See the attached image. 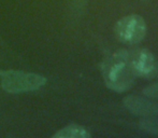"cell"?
Listing matches in <instances>:
<instances>
[{
    "instance_id": "6da1fadb",
    "label": "cell",
    "mask_w": 158,
    "mask_h": 138,
    "mask_svg": "<svg viewBox=\"0 0 158 138\" xmlns=\"http://www.w3.org/2000/svg\"><path fill=\"white\" fill-rule=\"evenodd\" d=\"M101 68L106 88L117 93L129 90L137 78L130 52L125 50L116 51L106 57Z\"/></svg>"
},
{
    "instance_id": "7a4b0ae2",
    "label": "cell",
    "mask_w": 158,
    "mask_h": 138,
    "mask_svg": "<svg viewBox=\"0 0 158 138\" xmlns=\"http://www.w3.org/2000/svg\"><path fill=\"white\" fill-rule=\"evenodd\" d=\"M1 88L11 94L31 92L44 86L48 79L37 73L24 72L19 70H0Z\"/></svg>"
},
{
    "instance_id": "3957f363",
    "label": "cell",
    "mask_w": 158,
    "mask_h": 138,
    "mask_svg": "<svg viewBox=\"0 0 158 138\" xmlns=\"http://www.w3.org/2000/svg\"><path fill=\"white\" fill-rule=\"evenodd\" d=\"M115 35L119 41L127 44H135L144 39L146 24L143 17L138 14L122 17L115 25Z\"/></svg>"
},
{
    "instance_id": "277c9868",
    "label": "cell",
    "mask_w": 158,
    "mask_h": 138,
    "mask_svg": "<svg viewBox=\"0 0 158 138\" xmlns=\"http://www.w3.org/2000/svg\"><path fill=\"white\" fill-rule=\"evenodd\" d=\"M131 64L137 77L145 79H154L158 75V63L154 55L148 50L142 49L135 52H130Z\"/></svg>"
},
{
    "instance_id": "5b68a950",
    "label": "cell",
    "mask_w": 158,
    "mask_h": 138,
    "mask_svg": "<svg viewBox=\"0 0 158 138\" xmlns=\"http://www.w3.org/2000/svg\"><path fill=\"white\" fill-rule=\"evenodd\" d=\"M124 106L129 112L144 118L157 117L158 104L145 97L129 95L123 99Z\"/></svg>"
},
{
    "instance_id": "8992f818",
    "label": "cell",
    "mask_w": 158,
    "mask_h": 138,
    "mask_svg": "<svg viewBox=\"0 0 158 138\" xmlns=\"http://www.w3.org/2000/svg\"><path fill=\"white\" fill-rule=\"evenodd\" d=\"M90 133L85 127L77 124L64 126L53 135V138H89Z\"/></svg>"
},
{
    "instance_id": "52a82bcc",
    "label": "cell",
    "mask_w": 158,
    "mask_h": 138,
    "mask_svg": "<svg viewBox=\"0 0 158 138\" xmlns=\"http://www.w3.org/2000/svg\"><path fill=\"white\" fill-rule=\"evenodd\" d=\"M139 127L143 132L152 135H158V118L151 117L139 122Z\"/></svg>"
},
{
    "instance_id": "ba28073f",
    "label": "cell",
    "mask_w": 158,
    "mask_h": 138,
    "mask_svg": "<svg viewBox=\"0 0 158 138\" xmlns=\"http://www.w3.org/2000/svg\"><path fill=\"white\" fill-rule=\"evenodd\" d=\"M142 93H143L146 97H148V98L158 99V83L146 86Z\"/></svg>"
}]
</instances>
